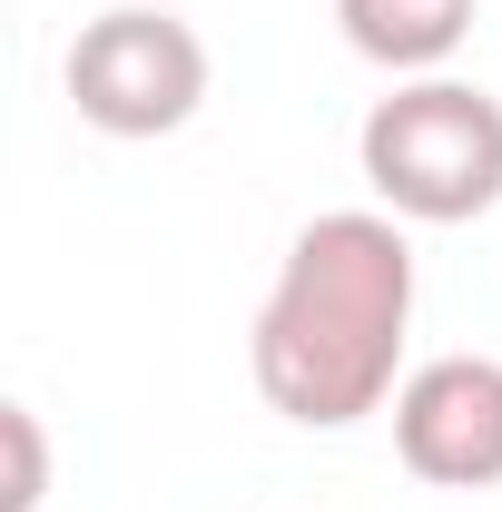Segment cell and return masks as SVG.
I'll use <instances>...</instances> for the list:
<instances>
[{"label": "cell", "instance_id": "8992f818", "mask_svg": "<svg viewBox=\"0 0 502 512\" xmlns=\"http://www.w3.org/2000/svg\"><path fill=\"white\" fill-rule=\"evenodd\" d=\"M0 444H10V493H0V512H40V493H50L40 414H30V404H0Z\"/></svg>", "mask_w": 502, "mask_h": 512}, {"label": "cell", "instance_id": "7a4b0ae2", "mask_svg": "<svg viewBox=\"0 0 502 512\" xmlns=\"http://www.w3.org/2000/svg\"><path fill=\"white\" fill-rule=\"evenodd\" d=\"M365 188L404 227H473L502 207V99L483 79H394L355 128Z\"/></svg>", "mask_w": 502, "mask_h": 512}, {"label": "cell", "instance_id": "5b68a950", "mask_svg": "<svg viewBox=\"0 0 502 512\" xmlns=\"http://www.w3.org/2000/svg\"><path fill=\"white\" fill-rule=\"evenodd\" d=\"M335 30L355 60L394 69V79H434L473 40V0H335Z\"/></svg>", "mask_w": 502, "mask_h": 512}, {"label": "cell", "instance_id": "3957f363", "mask_svg": "<svg viewBox=\"0 0 502 512\" xmlns=\"http://www.w3.org/2000/svg\"><path fill=\"white\" fill-rule=\"evenodd\" d=\"M207 40H197L178 10H148V0H119L99 20H79L60 60L69 109L99 128V138H178V128L207 109Z\"/></svg>", "mask_w": 502, "mask_h": 512}, {"label": "cell", "instance_id": "277c9868", "mask_svg": "<svg viewBox=\"0 0 502 512\" xmlns=\"http://www.w3.org/2000/svg\"><path fill=\"white\" fill-rule=\"evenodd\" d=\"M394 453L434 493L502 483V355H434L394 384Z\"/></svg>", "mask_w": 502, "mask_h": 512}, {"label": "cell", "instance_id": "6da1fadb", "mask_svg": "<svg viewBox=\"0 0 502 512\" xmlns=\"http://www.w3.org/2000/svg\"><path fill=\"white\" fill-rule=\"evenodd\" d=\"M404 335H414V237H404V217L325 207L296 227V247L276 266L266 306H256L247 365H256V394L286 424L345 434V424L394 404Z\"/></svg>", "mask_w": 502, "mask_h": 512}]
</instances>
